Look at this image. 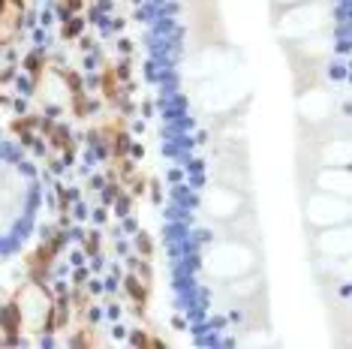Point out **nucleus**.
I'll use <instances>...</instances> for the list:
<instances>
[{
    "instance_id": "1",
    "label": "nucleus",
    "mask_w": 352,
    "mask_h": 349,
    "mask_svg": "<svg viewBox=\"0 0 352 349\" xmlns=\"http://www.w3.org/2000/svg\"><path fill=\"white\" fill-rule=\"evenodd\" d=\"M30 184L21 160L0 142V250H10L15 238H21L30 217L28 208Z\"/></svg>"
}]
</instances>
